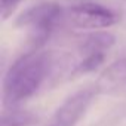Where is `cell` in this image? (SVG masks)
Wrapping results in <instances>:
<instances>
[{
    "mask_svg": "<svg viewBox=\"0 0 126 126\" xmlns=\"http://www.w3.org/2000/svg\"><path fill=\"white\" fill-rule=\"evenodd\" d=\"M76 62L73 55L59 50H31L19 56L3 79V99L16 105L34 96L47 83H56L64 76L70 77Z\"/></svg>",
    "mask_w": 126,
    "mask_h": 126,
    "instance_id": "cell-1",
    "label": "cell"
},
{
    "mask_svg": "<svg viewBox=\"0 0 126 126\" xmlns=\"http://www.w3.org/2000/svg\"><path fill=\"white\" fill-rule=\"evenodd\" d=\"M65 18V11L55 2H43L25 9L15 21L19 28H27L30 43L34 49L43 46L50 34Z\"/></svg>",
    "mask_w": 126,
    "mask_h": 126,
    "instance_id": "cell-2",
    "label": "cell"
},
{
    "mask_svg": "<svg viewBox=\"0 0 126 126\" xmlns=\"http://www.w3.org/2000/svg\"><path fill=\"white\" fill-rule=\"evenodd\" d=\"M65 18L73 27L82 30H102L119 22V15L114 11L98 3L74 5L65 11Z\"/></svg>",
    "mask_w": 126,
    "mask_h": 126,
    "instance_id": "cell-3",
    "label": "cell"
},
{
    "mask_svg": "<svg viewBox=\"0 0 126 126\" xmlns=\"http://www.w3.org/2000/svg\"><path fill=\"white\" fill-rule=\"evenodd\" d=\"M96 94H99L96 83L94 86L79 89L77 92L65 98V101L55 110L46 126H76L77 122L88 111Z\"/></svg>",
    "mask_w": 126,
    "mask_h": 126,
    "instance_id": "cell-4",
    "label": "cell"
},
{
    "mask_svg": "<svg viewBox=\"0 0 126 126\" xmlns=\"http://www.w3.org/2000/svg\"><path fill=\"white\" fill-rule=\"evenodd\" d=\"M96 86L99 94L126 98V50L101 73Z\"/></svg>",
    "mask_w": 126,
    "mask_h": 126,
    "instance_id": "cell-5",
    "label": "cell"
},
{
    "mask_svg": "<svg viewBox=\"0 0 126 126\" xmlns=\"http://www.w3.org/2000/svg\"><path fill=\"white\" fill-rule=\"evenodd\" d=\"M116 43V37L108 31H92L85 34L79 40V50L86 56L91 53H105L113 45Z\"/></svg>",
    "mask_w": 126,
    "mask_h": 126,
    "instance_id": "cell-6",
    "label": "cell"
},
{
    "mask_svg": "<svg viewBox=\"0 0 126 126\" xmlns=\"http://www.w3.org/2000/svg\"><path fill=\"white\" fill-rule=\"evenodd\" d=\"M104 61H105V53H102V52L86 55L80 62H77L74 65L68 79H76V77H80V76H85V74H89V73L98 70L104 64Z\"/></svg>",
    "mask_w": 126,
    "mask_h": 126,
    "instance_id": "cell-7",
    "label": "cell"
},
{
    "mask_svg": "<svg viewBox=\"0 0 126 126\" xmlns=\"http://www.w3.org/2000/svg\"><path fill=\"white\" fill-rule=\"evenodd\" d=\"M39 117L27 110H9L2 116V126H33Z\"/></svg>",
    "mask_w": 126,
    "mask_h": 126,
    "instance_id": "cell-8",
    "label": "cell"
},
{
    "mask_svg": "<svg viewBox=\"0 0 126 126\" xmlns=\"http://www.w3.org/2000/svg\"><path fill=\"white\" fill-rule=\"evenodd\" d=\"M22 2V0H2L0 2V9H2V18L8 19V16L15 11V8Z\"/></svg>",
    "mask_w": 126,
    "mask_h": 126,
    "instance_id": "cell-9",
    "label": "cell"
}]
</instances>
